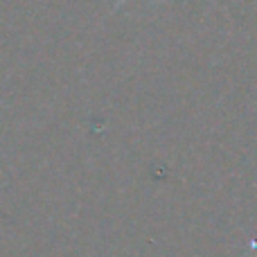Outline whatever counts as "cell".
<instances>
[{
    "mask_svg": "<svg viewBox=\"0 0 257 257\" xmlns=\"http://www.w3.org/2000/svg\"><path fill=\"white\" fill-rule=\"evenodd\" d=\"M124 3H126V0H120V3L115 5V9H117V7H122V5H124Z\"/></svg>",
    "mask_w": 257,
    "mask_h": 257,
    "instance_id": "6da1fadb",
    "label": "cell"
}]
</instances>
